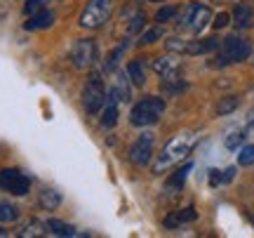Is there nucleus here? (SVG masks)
<instances>
[{
  "label": "nucleus",
  "instance_id": "obj_28",
  "mask_svg": "<svg viewBox=\"0 0 254 238\" xmlns=\"http://www.w3.org/2000/svg\"><path fill=\"white\" fill-rule=\"evenodd\" d=\"M174 14H177V5H165V7L158 9V14H155V21H158V24H165V21H170Z\"/></svg>",
  "mask_w": 254,
  "mask_h": 238
},
{
  "label": "nucleus",
  "instance_id": "obj_26",
  "mask_svg": "<svg viewBox=\"0 0 254 238\" xmlns=\"http://www.w3.org/2000/svg\"><path fill=\"white\" fill-rule=\"evenodd\" d=\"M160 38H163V28L153 26V28H148V31H144V36H141V40H139V45H151V43L160 40Z\"/></svg>",
  "mask_w": 254,
  "mask_h": 238
},
{
  "label": "nucleus",
  "instance_id": "obj_10",
  "mask_svg": "<svg viewBox=\"0 0 254 238\" xmlns=\"http://www.w3.org/2000/svg\"><path fill=\"white\" fill-rule=\"evenodd\" d=\"M52 24H55V12H50V9H40V12L28 14L24 28H26V31H43V28H50Z\"/></svg>",
  "mask_w": 254,
  "mask_h": 238
},
{
  "label": "nucleus",
  "instance_id": "obj_17",
  "mask_svg": "<svg viewBox=\"0 0 254 238\" xmlns=\"http://www.w3.org/2000/svg\"><path fill=\"white\" fill-rule=\"evenodd\" d=\"M221 45L217 38H207V40H195V43H186V55H205V52H212Z\"/></svg>",
  "mask_w": 254,
  "mask_h": 238
},
{
  "label": "nucleus",
  "instance_id": "obj_16",
  "mask_svg": "<svg viewBox=\"0 0 254 238\" xmlns=\"http://www.w3.org/2000/svg\"><path fill=\"white\" fill-rule=\"evenodd\" d=\"M198 217V212H195V208H184V210L174 212V215H170L167 220H165V227H170V229H174V227H182V224H186V222H193Z\"/></svg>",
  "mask_w": 254,
  "mask_h": 238
},
{
  "label": "nucleus",
  "instance_id": "obj_25",
  "mask_svg": "<svg viewBox=\"0 0 254 238\" xmlns=\"http://www.w3.org/2000/svg\"><path fill=\"white\" fill-rule=\"evenodd\" d=\"M238 163L240 165H254V144H243L240 147V156H238Z\"/></svg>",
  "mask_w": 254,
  "mask_h": 238
},
{
  "label": "nucleus",
  "instance_id": "obj_22",
  "mask_svg": "<svg viewBox=\"0 0 254 238\" xmlns=\"http://www.w3.org/2000/svg\"><path fill=\"white\" fill-rule=\"evenodd\" d=\"M17 220H19V208L17 205L0 201V222H2V224H9V222H17Z\"/></svg>",
  "mask_w": 254,
  "mask_h": 238
},
{
  "label": "nucleus",
  "instance_id": "obj_23",
  "mask_svg": "<svg viewBox=\"0 0 254 238\" xmlns=\"http://www.w3.org/2000/svg\"><path fill=\"white\" fill-rule=\"evenodd\" d=\"M45 229H47V224H40V222H31V224H26L24 229L19 231V236H21V238H31V236H45Z\"/></svg>",
  "mask_w": 254,
  "mask_h": 238
},
{
  "label": "nucleus",
  "instance_id": "obj_14",
  "mask_svg": "<svg viewBox=\"0 0 254 238\" xmlns=\"http://www.w3.org/2000/svg\"><path fill=\"white\" fill-rule=\"evenodd\" d=\"M252 19H254V9L250 5H245V2L236 5V9H233V24L238 28H250L252 26Z\"/></svg>",
  "mask_w": 254,
  "mask_h": 238
},
{
  "label": "nucleus",
  "instance_id": "obj_37",
  "mask_svg": "<svg viewBox=\"0 0 254 238\" xmlns=\"http://www.w3.org/2000/svg\"><path fill=\"white\" fill-rule=\"evenodd\" d=\"M0 236H5V231H2V229H0Z\"/></svg>",
  "mask_w": 254,
  "mask_h": 238
},
{
  "label": "nucleus",
  "instance_id": "obj_15",
  "mask_svg": "<svg viewBox=\"0 0 254 238\" xmlns=\"http://www.w3.org/2000/svg\"><path fill=\"white\" fill-rule=\"evenodd\" d=\"M118 123V99L109 94V101L104 106V113H101V128H113Z\"/></svg>",
  "mask_w": 254,
  "mask_h": 238
},
{
  "label": "nucleus",
  "instance_id": "obj_7",
  "mask_svg": "<svg viewBox=\"0 0 254 238\" xmlns=\"http://www.w3.org/2000/svg\"><path fill=\"white\" fill-rule=\"evenodd\" d=\"M0 189L12 196H26L31 191V179L17 167H5L0 170Z\"/></svg>",
  "mask_w": 254,
  "mask_h": 238
},
{
  "label": "nucleus",
  "instance_id": "obj_31",
  "mask_svg": "<svg viewBox=\"0 0 254 238\" xmlns=\"http://www.w3.org/2000/svg\"><path fill=\"white\" fill-rule=\"evenodd\" d=\"M228 21H231V14H228V12H219L217 17H214V24H212V26L214 28H226Z\"/></svg>",
  "mask_w": 254,
  "mask_h": 238
},
{
  "label": "nucleus",
  "instance_id": "obj_1",
  "mask_svg": "<svg viewBox=\"0 0 254 238\" xmlns=\"http://www.w3.org/2000/svg\"><path fill=\"white\" fill-rule=\"evenodd\" d=\"M195 144H198V135H195V132H179V135H174L163 147L160 156L155 158L153 172L160 174V172H165V170H170L174 163H179V160H184V158L189 156Z\"/></svg>",
  "mask_w": 254,
  "mask_h": 238
},
{
  "label": "nucleus",
  "instance_id": "obj_9",
  "mask_svg": "<svg viewBox=\"0 0 254 238\" xmlns=\"http://www.w3.org/2000/svg\"><path fill=\"white\" fill-rule=\"evenodd\" d=\"M153 144H155V135L153 132H144V135H139L132 149H129V160L139 167H144L148 165V160L153 158Z\"/></svg>",
  "mask_w": 254,
  "mask_h": 238
},
{
  "label": "nucleus",
  "instance_id": "obj_21",
  "mask_svg": "<svg viewBox=\"0 0 254 238\" xmlns=\"http://www.w3.org/2000/svg\"><path fill=\"white\" fill-rule=\"evenodd\" d=\"M247 142V132L245 130H236V132H231L226 137V142H224V147L228 149V151H240V147Z\"/></svg>",
  "mask_w": 254,
  "mask_h": 238
},
{
  "label": "nucleus",
  "instance_id": "obj_18",
  "mask_svg": "<svg viewBox=\"0 0 254 238\" xmlns=\"http://www.w3.org/2000/svg\"><path fill=\"white\" fill-rule=\"evenodd\" d=\"M127 76H129V80H132L134 87H144L146 85V66L141 64V59H134V62L127 64Z\"/></svg>",
  "mask_w": 254,
  "mask_h": 238
},
{
  "label": "nucleus",
  "instance_id": "obj_32",
  "mask_svg": "<svg viewBox=\"0 0 254 238\" xmlns=\"http://www.w3.org/2000/svg\"><path fill=\"white\" fill-rule=\"evenodd\" d=\"M167 50H172V52H184V50H186V43H184V40L172 38V40L167 43Z\"/></svg>",
  "mask_w": 254,
  "mask_h": 238
},
{
  "label": "nucleus",
  "instance_id": "obj_6",
  "mask_svg": "<svg viewBox=\"0 0 254 238\" xmlns=\"http://www.w3.org/2000/svg\"><path fill=\"white\" fill-rule=\"evenodd\" d=\"M212 21V9L207 5H200V2H190L186 5V12L182 14V26H186L190 33H200L205 31Z\"/></svg>",
  "mask_w": 254,
  "mask_h": 238
},
{
  "label": "nucleus",
  "instance_id": "obj_8",
  "mask_svg": "<svg viewBox=\"0 0 254 238\" xmlns=\"http://www.w3.org/2000/svg\"><path fill=\"white\" fill-rule=\"evenodd\" d=\"M71 62L75 69H90L97 62V43L92 38H80L71 47Z\"/></svg>",
  "mask_w": 254,
  "mask_h": 238
},
{
  "label": "nucleus",
  "instance_id": "obj_11",
  "mask_svg": "<svg viewBox=\"0 0 254 238\" xmlns=\"http://www.w3.org/2000/svg\"><path fill=\"white\" fill-rule=\"evenodd\" d=\"M179 69H182V64L177 62V57H158L153 62V71L158 76H163V78H172V76L179 74Z\"/></svg>",
  "mask_w": 254,
  "mask_h": 238
},
{
  "label": "nucleus",
  "instance_id": "obj_30",
  "mask_svg": "<svg viewBox=\"0 0 254 238\" xmlns=\"http://www.w3.org/2000/svg\"><path fill=\"white\" fill-rule=\"evenodd\" d=\"M45 2H47V0H26V5H24V12H26V14L40 12V9H45V7H43Z\"/></svg>",
  "mask_w": 254,
  "mask_h": 238
},
{
  "label": "nucleus",
  "instance_id": "obj_5",
  "mask_svg": "<svg viewBox=\"0 0 254 238\" xmlns=\"http://www.w3.org/2000/svg\"><path fill=\"white\" fill-rule=\"evenodd\" d=\"M109 101V94H106V85L99 78V74H90L87 82H85V90H82V104H85V111L87 113H99Z\"/></svg>",
  "mask_w": 254,
  "mask_h": 238
},
{
  "label": "nucleus",
  "instance_id": "obj_19",
  "mask_svg": "<svg viewBox=\"0 0 254 238\" xmlns=\"http://www.w3.org/2000/svg\"><path fill=\"white\" fill-rule=\"evenodd\" d=\"M193 170V163H186L184 167H179L177 172L167 179V189H172V191H182L184 184H186V177H189V172Z\"/></svg>",
  "mask_w": 254,
  "mask_h": 238
},
{
  "label": "nucleus",
  "instance_id": "obj_33",
  "mask_svg": "<svg viewBox=\"0 0 254 238\" xmlns=\"http://www.w3.org/2000/svg\"><path fill=\"white\" fill-rule=\"evenodd\" d=\"M236 179V167H228V170H224L221 172V182L228 184V182H233Z\"/></svg>",
  "mask_w": 254,
  "mask_h": 238
},
{
  "label": "nucleus",
  "instance_id": "obj_20",
  "mask_svg": "<svg viewBox=\"0 0 254 238\" xmlns=\"http://www.w3.org/2000/svg\"><path fill=\"white\" fill-rule=\"evenodd\" d=\"M47 224V231H52L55 236H75V229H73L71 224H66V222H62V220H47L45 222Z\"/></svg>",
  "mask_w": 254,
  "mask_h": 238
},
{
  "label": "nucleus",
  "instance_id": "obj_4",
  "mask_svg": "<svg viewBox=\"0 0 254 238\" xmlns=\"http://www.w3.org/2000/svg\"><path fill=\"white\" fill-rule=\"evenodd\" d=\"M250 55H252L250 40H245V38H240V36H231L221 43V52H219V57L214 59V66L240 64V62H245Z\"/></svg>",
  "mask_w": 254,
  "mask_h": 238
},
{
  "label": "nucleus",
  "instance_id": "obj_24",
  "mask_svg": "<svg viewBox=\"0 0 254 238\" xmlns=\"http://www.w3.org/2000/svg\"><path fill=\"white\" fill-rule=\"evenodd\" d=\"M238 104H240L238 97H224V99L217 104V113L219 116H226V113H231V111L238 109Z\"/></svg>",
  "mask_w": 254,
  "mask_h": 238
},
{
  "label": "nucleus",
  "instance_id": "obj_34",
  "mask_svg": "<svg viewBox=\"0 0 254 238\" xmlns=\"http://www.w3.org/2000/svg\"><path fill=\"white\" fill-rule=\"evenodd\" d=\"M209 184H212V186L221 184V172H219V170H209Z\"/></svg>",
  "mask_w": 254,
  "mask_h": 238
},
{
  "label": "nucleus",
  "instance_id": "obj_35",
  "mask_svg": "<svg viewBox=\"0 0 254 238\" xmlns=\"http://www.w3.org/2000/svg\"><path fill=\"white\" fill-rule=\"evenodd\" d=\"M247 132H250V135H254V109L247 113Z\"/></svg>",
  "mask_w": 254,
  "mask_h": 238
},
{
  "label": "nucleus",
  "instance_id": "obj_3",
  "mask_svg": "<svg viewBox=\"0 0 254 238\" xmlns=\"http://www.w3.org/2000/svg\"><path fill=\"white\" fill-rule=\"evenodd\" d=\"M116 9V0H87V5L80 14V26L92 31V28H101L109 17Z\"/></svg>",
  "mask_w": 254,
  "mask_h": 238
},
{
  "label": "nucleus",
  "instance_id": "obj_12",
  "mask_svg": "<svg viewBox=\"0 0 254 238\" xmlns=\"http://www.w3.org/2000/svg\"><path fill=\"white\" fill-rule=\"evenodd\" d=\"M109 94H113L118 101H129L132 99V85H129V76L125 74H118L116 80H113V87H111Z\"/></svg>",
  "mask_w": 254,
  "mask_h": 238
},
{
  "label": "nucleus",
  "instance_id": "obj_29",
  "mask_svg": "<svg viewBox=\"0 0 254 238\" xmlns=\"http://www.w3.org/2000/svg\"><path fill=\"white\" fill-rule=\"evenodd\" d=\"M125 50H127V43H123L118 50H113V55H111L109 62H106V71H113V69L118 66V62L123 59V55H125Z\"/></svg>",
  "mask_w": 254,
  "mask_h": 238
},
{
  "label": "nucleus",
  "instance_id": "obj_36",
  "mask_svg": "<svg viewBox=\"0 0 254 238\" xmlns=\"http://www.w3.org/2000/svg\"><path fill=\"white\" fill-rule=\"evenodd\" d=\"M148 2H165V0H148Z\"/></svg>",
  "mask_w": 254,
  "mask_h": 238
},
{
  "label": "nucleus",
  "instance_id": "obj_13",
  "mask_svg": "<svg viewBox=\"0 0 254 238\" xmlns=\"http://www.w3.org/2000/svg\"><path fill=\"white\" fill-rule=\"evenodd\" d=\"M38 203H40V208L47 212L57 210L59 205H62V193L55 191V189H43V191L38 193Z\"/></svg>",
  "mask_w": 254,
  "mask_h": 238
},
{
  "label": "nucleus",
  "instance_id": "obj_2",
  "mask_svg": "<svg viewBox=\"0 0 254 238\" xmlns=\"http://www.w3.org/2000/svg\"><path fill=\"white\" fill-rule=\"evenodd\" d=\"M165 113V99L160 97H144V99L132 106L129 113V123L134 128H146V125H155L160 116Z\"/></svg>",
  "mask_w": 254,
  "mask_h": 238
},
{
  "label": "nucleus",
  "instance_id": "obj_27",
  "mask_svg": "<svg viewBox=\"0 0 254 238\" xmlns=\"http://www.w3.org/2000/svg\"><path fill=\"white\" fill-rule=\"evenodd\" d=\"M144 21H146V14H144V12H136L134 17L129 19V26H127V33H129V36H134V33H139V31L144 28Z\"/></svg>",
  "mask_w": 254,
  "mask_h": 238
}]
</instances>
